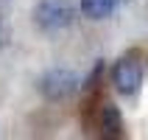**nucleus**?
I'll return each instance as SVG.
<instances>
[{"label": "nucleus", "instance_id": "obj_1", "mask_svg": "<svg viewBox=\"0 0 148 140\" xmlns=\"http://www.w3.org/2000/svg\"><path fill=\"white\" fill-rule=\"evenodd\" d=\"M73 17H75V11L67 0H42L34 8V23L42 31H62L73 23Z\"/></svg>", "mask_w": 148, "mask_h": 140}, {"label": "nucleus", "instance_id": "obj_6", "mask_svg": "<svg viewBox=\"0 0 148 140\" xmlns=\"http://www.w3.org/2000/svg\"><path fill=\"white\" fill-rule=\"evenodd\" d=\"M8 42V28H6V23H3V17H0V48Z\"/></svg>", "mask_w": 148, "mask_h": 140}, {"label": "nucleus", "instance_id": "obj_4", "mask_svg": "<svg viewBox=\"0 0 148 140\" xmlns=\"http://www.w3.org/2000/svg\"><path fill=\"white\" fill-rule=\"evenodd\" d=\"M117 0H81V11L90 20H106L115 14Z\"/></svg>", "mask_w": 148, "mask_h": 140}, {"label": "nucleus", "instance_id": "obj_5", "mask_svg": "<svg viewBox=\"0 0 148 140\" xmlns=\"http://www.w3.org/2000/svg\"><path fill=\"white\" fill-rule=\"evenodd\" d=\"M101 129H106V132L112 134H120V129H123V115H120V109L112 104V101H106V104H101Z\"/></svg>", "mask_w": 148, "mask_h": 140}, {"label": "nucleus", "instance_id": "obj_2", "mask_svg": "<svg viewBox=\"0 0 148 140\" xmlns=\"http://www.w3.org/2000/svg\"><path fill=\"white\" fill-rule=\"evenodd\" d=\"M112 84L115 90L126 98L137 95L143 87V65L137 62V53H129V56L117 59L115 67H112Z\"/></svg>", "mask_w": 148, "mask_h": 140}, {"label": "nucleus", "instance_id": "obj_3", "mask_svg": "<svg viewBox=\"0 0 148 140\" xmlns=\"http://www.w3.org/2000/svg\"><path fill=\"white\" fill-rule=\"evenodd\" d=\"M78 76L73 73V70H64V67H56V70H50V73L42 76V81H39V90L42 95L48 101H64L70 98L75 90H78Z\"/></svg>", "mask_w": 148, "mask_h": 140}]
</instances>
